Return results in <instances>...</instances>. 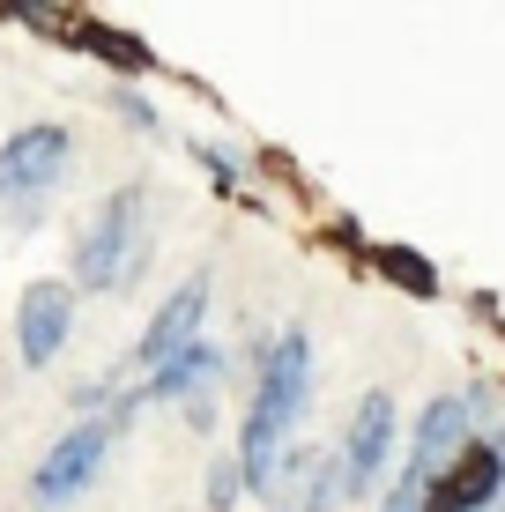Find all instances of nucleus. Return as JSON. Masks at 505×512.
I'll use <instances>...</instances> for the list:
<instances>
[{"label": "nucleus", "instance_id": "6", "mask_svg": "<svg viewBox=\"0 0 505 512\" xmlns=\"http://www.w3.org/2000/svg\"><path fill=\"white\" fill-rule=\"evenodd\" d=\"M208 312H216V275L194 268L179 290L156 297V312L142 320V334H134V349H127V372L142 379V372H156V364H171L179 349L208 342Z\"/></svg>", "mask_w": 505, "mask_h": 512}, {"label": "nucleus", "instance_id": "1", "mask_svg": "<svg viewBox=\"0 0 505 512\" xmlns=\"http://www.w3.org/2000/svg\"><path fill=\"white\" fill-rule=\"evenodd\" d=\"M156 186L149 179H119L104 201L82 216L75 245H67V282L82 297H134L156 260Z\"/></svg>", "mask_w": 505, "mask_h": 512}, {"label": "nucleus", "instance_id": "10", "mask_svg": "<svg viewBox=\"0 0 505 512\" xmlns=\"http://www.w3.org/2000/svg\"><path fill=\"white\" fill-rule=\"evenodd\" d=\"M342 505H350L342 453H335V446H305V438H290L283 475H275V505H268V512H342Z\"/></svg>", "mask_w": 505, "mask_h": 512}, {"label": "nucleus", "instance_id": "13", "mask_svg": "<svg viewBox=\"0 0 505 512\" xmlns=\"http://www.w3.org/2000/svg\"><path fill=\"white\" fill-rule=\"evenodd\" d=\"M372 260H379V268H387L394 282H402L409 297H439V275H431V260H424V253H409V245H379Z\"/></svg>", "mask_w": 505, "mask_h": 512}, {"label": "nucleus", "instance_id": "7", "mask_svg": "<svg viewBox=\"0 0 505 512\" xmlns=\"http://www.w3.org/2000/svg\"><path fill=\"white\" fill-rule=\"evenodd\" d=\"M476 438H483V423H476V409H468V394H431L424 409L409 416V446H402V468L394 475L416 483V490H431Z\"/></svg>", "mask_w": 505, "mask_h": 512}, {"label": "nucleus", "instance_id": "8", "mask_svg": "<svg viewBox=\"0 0 505 512\" xmlns=\"http://www.w3.org/2000/svg\"><path fill=\"white\" fill-rule=\"evenodd\" d=\"M75 327H82V290L67 275L23 282V297H15V357H23V372H45L75 342Z\"/></svg>", "mask_w": 505, "mask_h": 512}, {"label": "nucleus", "instance_id": "2", "mask_svg": "<svg viewBox=\"0 0 505 512\" xmlns=\"http://www.w3.org/2000/svg\"><path fill=\"white\" fill-rule=\"evenodd\" d=\"M75 127L67 119H23L8 141H0V223L8 231H38L45 201L67 186L75 171Z\"/></svg>", "mask_w": 505, "mask_h": 512}, {"label": "nucleus", "instance_id": "17", "mask_svg": "<svg viewBox=\"0 0 505 512\" xmlns=\"http://www.w3.org/2000/svg\"><path fill=\"white\" fill-rule=\"evenodd\" d=\"M179 416H186V431H201V438L216 431V401H201V409H179Z\"/></svg>", "mask_w": 505, "mask_h": 512}, {"label": "nucleus", "instance_id": "5", "mask_svg": "<svg viewBox=\"0 0 505 512\" xmlns=\"http://www.w3.org/2000/svg\"><path fill=\"white\" fill-rule=\"evenodd\" d=\"M402 446H409L402 394H387V386L357 394V409H350V423H342V438H335L342 483H350V505H379V490H387L394 468H402Z\"/></svg>", "mask_w": 505, "mask_h": 512}, {"label": "nucleus", "instance_id": "4", "mask_svg": "<svg viewBox=\"0 0 505 512\" xmlns=\"http://www.w3.org/2000/svg\"><path fill=\"white\" fill-rule=\"evenodd\" d=\"M112 453H119L112 416H82V423H67V431L52 438L38 461H30V475H23V505H30V512H75V505L104 483Z\"/></svg>", "mask_w": 505, "mask_h": 512}, {"label": "nucleus", "instance_id": "3", "mask_svg": "<svg viewBox=\"0 0 505 512\" xmlns=\"http://www.w3.org/2000/svg\"><path fill=\"white\" fill-rule=\"evenodd\" d=\"M312 394H320V357H312V327L290 320L283 334H268V349L253 357V394L238 431H268V438H298L312 416Z\"/></svg>", "mask_w": 505, "mask_h": 512}, {"label": "nucleus", "instance_id": "11", "mask_svg": "<svg viewBox=\"0 0 505 512\" xmlns=\"http://www.w3.org/2000/svg\"><path fill=\"white\" fill-rule=\"evenodd\" d=\"M498 505H505V453L491 438H476L424 498V512H498Z\"/></svg>", "mask_w": 505, "mask_h": 512}, {"label": "nucleus", "instance_id": "15", "mask_svg": "<svg viewBox=\"0 0 505 512\" xmlns=\"http://www.w3.org/2000/svg\"><path fill=\"white\" fill-rule=\"evenodd\" d=\"M104 104H112V112L127 119V127H142V134L164 127V112H156V104L142 97V82H112V90H104Z\"/></svg>", "mask_w": 505, "mask_h": 512}, {"label": "nucleus", "instance_id": "16", "mask_svg": "<svg viewBox=\"0 0 505 512\" xmlns=\"http://www.w3.org/2000/svg\"><path fill=\"white\" fill-rule=\"evenodd\" d=\"M194 156H201V171H208V179H216V186H238V179H246V164H238V149H216V141H194Z\"/></svg>", "mask_w": 505, "mask_h": 512}, {"label": "nucleus", "instance_id": "14", "mask_svg": "<svg viewBox=\"0 0 505 512\" xmlns=\"http://www.w3.org/2000/svg\"><path fill=\"white\" fill-rule=\"evenodd\" d=\"M75 45H90V52H104V60H112V67H149V45L119 38V30H104V23H82V30H75Z\"/></svg>", "mask_w": 505, "mask_h": 512}, {"label": "nucleus", "instance_id": "9", "mask_svg": "<svg viewBox=\"0 0 505 512\" xmlns=\"http://www.w3.org/2000/svg\"><path fill=\"white\" fill-rule=\"evenodd\" d=\"M223 372H231V357H223V342L208 334V342L179 349L171 364L142 372V379H134V394H142V409H201V401L223 394Z\"/></svg>", "mask_w": 505, "mask_h": 512}, {"label": "nucleus", "instance_id": "12", "mask_svg": "<svg viewBox=\"0 0 505 512\" xmlns=\"http://www.w3.org/2000/svg\"><path fill=\"white\" fill-rule=\"evenodd\" d=\"M246 505V468H238V453H208L201 468V512H238Z\"/></svg>", "mask_w": 505, "mask_h": 512}]
</instances>
